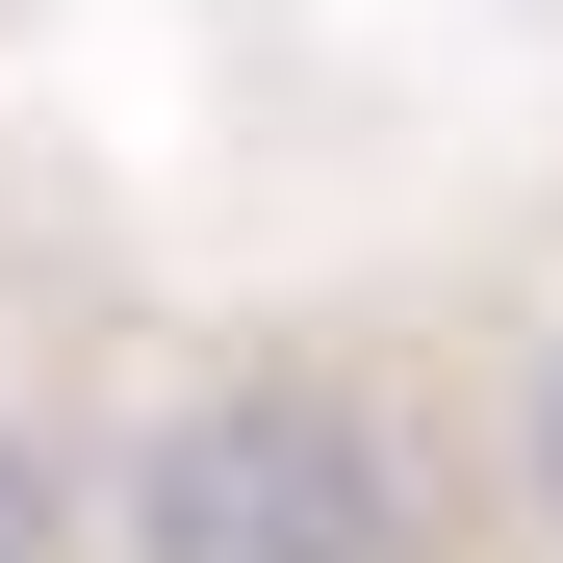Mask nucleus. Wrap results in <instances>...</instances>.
I'll list each match as a JSON object with an SVG mask.
<instances>
[{
    "label": "nucleus",
    "mask_w": 563,
    "mask_h": 563,
    "mask_svg": "<svg viewBox=\"0 0 563 563\" xmlns=\"http://www.w3.org/2000/svg\"><path fill=\"white\" fill-rule=\"evenodd\" d=\"M129 563H410V461L333 385H179L129 435Z\"/></svg>",
    "instance_id": "obj_1"
},
{
    "label": "nucleus",
    "mask_w": 563,
    "mask_h": 563,
    "mask_svg": "<svg viewBox=\"0 0 563 563\" xmlns=\"http://www.w3.org/2000/svg\"><path fill=\"white\" fill-rule=\"evenodd\" d=\"M0 563H52V461L26 435H0Z\"/></svg>",
    "instance_id": "obj_2"
},
{
    "label": "nucleus",
    "mask_w": 563,
    "mask_h": 563,
    "mask_svg": "<svg viewBox=\"0 0 563 563\" xmlns=\"http://www.w3.org/2000/svg\"><path fill=\"white\" fill-rule=\"evenodd\" d=\"M538 487H563V358H538Z\"/></svg>",
    "instance_id": "obj_3"
}]
</instances>
